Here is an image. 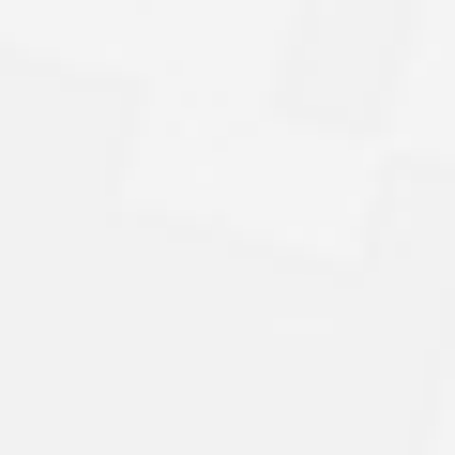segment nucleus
Masks as SVG:
<instances>
[]
</instances>
